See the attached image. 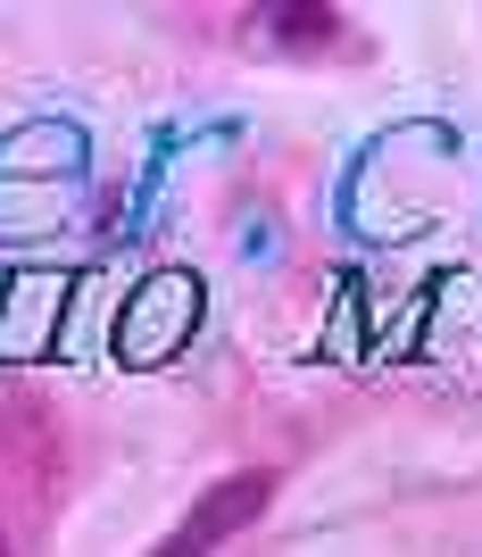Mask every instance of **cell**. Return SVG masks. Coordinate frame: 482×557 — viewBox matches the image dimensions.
Returning <instances> with one entry per match:
<instances>
[{"mask_svg":"<svg viewBox=\"0 0 482 557\" xmlns=\"http://www.w3.org/2000/svg\"><path fill=\"white\" fill-rule=\"evenodd\" d=\"M267 34H275L283 50H324V42H342V17L333 9H267Z\"/></svg>","mask_w":482,"mask_h":557,"instance_id":"obj_2","label":"cell"},{"mask_svg":"<svg viewBox=\"0 0 482 557\" xmlns=\"http://www.w3.org/2000/svg\"><path fill=\"white\" fill-rule=\"evenodd\" d=\"M0 557H9V533H0Z\"/></svg>","mask_w":482,"mask_h":557,"instance_id":"obj_3","label":"cell"},{"mask_svg":"<svg viewBox=\"0 0 482 557\" xmlns=\"http://www.w3.org/2000/svg\"><path fill=\"white\" fill-rule=\"evenodd\" d=\"M267 499H275V483H267V474H225V483H208L200 499H191L184 524H175L150 557H217L233 533H250V524H258V508H267Z\"/></svg>","mask_w":482,"mask_h":557,"instance_id":"obj_1","label":"cell"}]
</instances>
